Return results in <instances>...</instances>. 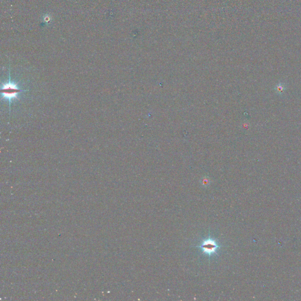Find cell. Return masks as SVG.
<instances>
[{"instance_id":"6da1fadb","label":"cell","mask_w":301,"mask_h":301,"mask_svg":"<svg viewBox=\"0 0 301 301\" xmlns=\"http://www.w3.org/2000/svg\"><path fill=\"white\" fill-rule=\"evenodd\" d=\"M198 247L201 249L203 253L210 257L212 255L217 254L216 251L220 248V246L218 245L214 239L209 238L204 240Z\"/></svg>"},{"instance_id":"7a4b0ae2","label":"cell","mask_w":301,"mask_h":301,"mask_svg":"<svg viewBox=\"0 0 301 301\" xmlns=\"http://www.w3.org/2000/svg\"><path fill=\"white\" fill-rule=\"evenodd\" d=\"M20 89L17 85L11 82H8L4 84L2 87V93L3 97L9 101L17 98V95L20 92Z\"/></svg>"},{"instance_id":"3957f363","label":"cell","mask_w":301,"mask_h":301,"mask_svg":"<svg viewBox=\"0 0 301 301\" xmlns=\"http://www.w3.org/2000/svg\"><path fill=\"white\" fill-rule=\"evenodd\" d=\"M286 85L283 82H279L274 88L275 91L278 95H283L286 90Z\"/></svg>"}]
</instances>
